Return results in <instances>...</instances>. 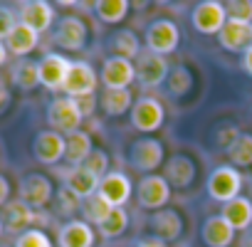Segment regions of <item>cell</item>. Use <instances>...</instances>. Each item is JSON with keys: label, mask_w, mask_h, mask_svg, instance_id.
Instances as JSON below:
<instances>
[{"label": "cell", "mask_w": 252, "mask_h": 247, "mask_svg": "<svg viewBox=\"0 0 252 247\" xmlns=\"http://www.w3.org/2000/svg\"><path fill=\"white\" fill-rule=\"evenodd\" d=\"M227 156H230L232 166H237V168L252 166V134H240L235 139V144L227 149Z\"/></svg>", "instance_id": "d6a6232c"}, {"label": "cell", "mask_w": 252, "mask_h": 247, "mask_svg": "<svg viewBox=\"0 0 252 247\" xmlns=\"http://www.w3.org/2000/svg\"><path fill=\"white\" fill-rule=\"evenodd\" d=\"M18 23H20V18L10 8H0V42L8 40V35L18 28Z\"/></svg>", "instance_id": "f35d334b"}, {"label": "cell", "mask_w": 252, "mask_h": 247, "mask_svg": "<svg viewBox=\"0 0 252 247\" xmlns=\"http://www.w3.org/2000/svg\"><path fill=\"white\" fill-rule=\"evenodd\" d=\"M227 20L240 25H252V0H230L225 3Z\"/></svg>", "instance_id": "e575fe53"}, {"label": "cell", "mask_w": 252, "mask_h": 247, "mask_svg": "<svg viewBox=\"0 0 252 247\" xmlns=\"http://www.w3.org/2000/svg\"><path fill=\"white\" fill-rule=\"evenodd\" d=\"M129 8H131L129 0H99V3H94L96 18L101 23H106V25L121 23L126 15H129Z\"/></svg>", "instance_id": "f546056e"}, {"label": "cell", "mask_w": 252, "mask_h": 247, "mask_svg": "<svg viewBox=\"0 0 252 247\" xmlns=\"http://www.w3.org/2000/svg\"><path fill=\"white\" fill-rule=\"evenodd\" d=\"M195 176H198V166H195L193 158H188V156H183V154H176V156H171V158L166 161L163 178L168 181L171 188L186 190V188L193 185Z\"/></svg>", "instance_id": "9a60e30c"}, {"label": "cell", "mask_w": 252, "mask_h": 247, "mask_svg": "<svg viewBox=\"0 0 252 247\" xmlns=\"http://www.w3.org/2000/svg\"><path fill=\"white\" fill-rule=\"evenodd\" d=\"M99 104L106 116H124L134 109V94L131 89H104Z\"/></svg>", "instance_id": "cb8c5ba5"}, {"label": "cell", "mask_w": 252, "mask_h": 247, "mask_svg": "<svg viewBox=\"0 0 252 247\" xmlns=\"http://www.w3.org/2000/svg\"><path fill=\"white\" fill-rule=\"evenodd\" d=\"M5 104H10V94H8L5 89H0V111H3Z\"/></svg>", "instance_id": "f6af8a7d"}, {"label": "cell", "mask_w": 252, "mask_h": 247, "mask_svg": "<svg viewBox=\"0 0 252 247\" xmlns=\"http://www.w3.org/2000/svg\"><path fill=\"white\" fill-rule=\"evenodd\" d=\"M171 67L166 62V57L156 55V52H141L136 60V82L141 87H158L168 79Z\"/></svg>", "instance_id": "8fae6325"}, {"label": "cell", "mask_w": 252, "mask_h": 247, "mask_svg": "<svg viewBox=\"0 0 252 247\" xmlns=\"http://www.w3.org/2000/svg\"><path fill=\"white\" fill-rule=\"evenodd\" d=\"M82 121H84V116L79 111L77 99H72V96H57V99L50 101V106H47V124H50L52 131H57V134H62L67 139V136H72V134L79 131Z\"/></svg>", "instance_id": "6da1fadb"}, {"label": "cell", "mask_w": 252, "mask_h": 247, "mask_svg": "<svg viewBox=\"0 0 252 247\" xmlns=\"http://www.w3.org/2000/svg\"><path fill=\"white\" fill-rule=\"evenodd\" d=\"M190 89H193V74H190V69L186 64L173 67L171 74H168V92L173 96H186Z\"/></svg>", "instance_id": "836d02e7"}, {"label": "cell", "mask_w": 252, "mask_h": 247, "mask_svg": "<svg viewBox=\"0 0 252 247\" xmlns=\"http://www.w3.org/2000/svg\"><path fill=\"white\" fill-rule=\"evenodd\" d=\"M218 40H220V47L227 50V52H242L252 45V30L250 25H240V23H232L227 20L225 28L218 32Z\"/></svg>", "instance_id": "44dd1931"}, {"label": "cell", "mask_w": 252, "mask_h": 247, "mask_svg": "<svg viewBox=\"0 0 252 247\" xmlns=\"http://www.w3.org/2000/svg\"><path fill=\"white\" fill-rule=\"evenodd\" d=\"M171 190L173 188L168 185V181L163 176L151 173V176H144L139 181V185H136V200H139V205L144 210L156 213V210H163L166 208V203L171 200Z\"/></svg>", "instance_id": "277c9868"}, {"label": "cell", "mask_w": 252, "mask_h": 247, "mask_svg": "<svg viewBox=\"0 0 252 247\" xmlns=\"http://www.w3.org/2000/svg\"><path fill=\"white\" fill-rule=\"evenodd\" d=\"M15 247H55V245L47 237V232H42V230H25V232L18 235Z\"/></svg>", "instance_id": "8d00e7d4"}, {"label": "cell", "mask_w": 252, "mask_h": 247, "mask_svg": "<svg viewBox=\"0 0 252 247\" xmlns=\"http://www.w3.org/2000/svg\"><path fill=\"white\" fill-rule=\"evenodd\" d=\"M99 183H101V178H96V176H94L92 171H87L84 166H77V168L67 171V176H64V185H67L72 193H77L82 200L96 195Z\"/></svg>", "instance_id": "603a6c76"}, {"label": "cell", "mask_w": 252, "mask_h": 247, "mask_svg": "<svg viewBox=\"0 0 252 247\" xmlns=\"http://www.w3.org/2000/svg\"><path fill=\"white\" fill-rule=\"evenodd\" d=\"M242 69L252 77V45L245 50V55H242Z\"/></svg>", "instance_id": "7bdbcfd3"}, {"label": "cell", "mask_w": 252, "mask_h": 247, "mask_svg": "<svg viewBox=\"0 0 252 247\" xmlns=\"http://www.w3.org/2000/svg\"><path fill=\"white\" fill-rule=\"evenodd\" d=\"M139 247H166V245H163L161 240H156V237H154V240H144Z\"/></svg>", "instance_id": "ee69618b"}, {"label": "cell", "mask_w": 252, "mask_h": 247, "mask_svg": "<svg viewBox=\"0 0 252 247\" xmlns=\"http://www.w3.org/2000/svg\"><path fill=\"white\" fill-rule=\"evenodd\" d=\"M166 121V109L158 99L154 96H141L134 101V109H131V124L136 131H144V134H151V131H158Z\"/></svg>", "instance_id": "5b68a950"}, {"label": "cell", "mask_w": 252, "mask_h": 247, "mask_svg": "<svg viewBox=\"0 0 252 247\" xmlns=\"http://www.w3.org/2000/svg\"><path fill=\"white\" fill-rule=\"evenodd\" d=\"M79 208H82V198H79L77 193H72L67 185H62V188L57 190V213H62V215H74Z\"/></svg>", "instance_id": "d590c367"}, {"label": "cell", "mask_w": 252, "mask_h": 247, "mask_svg": "<svg viewBox=\"0 0 252 247\" xmlns=\"http://www.w3.org/2000/svg\"><path fill=\"white\" fill-rule=\"evenodd\" d=\"M87 37H89V30L79 15H64L57 23V30H55L57 47L69 50V52H79L87 45Z\"/></svg>", "instance_id": "30bf717a"}, {"label": "cell", "mask_w": 252, "mask_h": 247, "mask_svg": "<svg viewBox=\"0 0 252 247\" xmlns=\"http://www.w3.org/2000/svg\"><path fill=\"white\" fill-rule=\"evenodd\" d=\"M13 84L23 92H32L35 87H40V62L20 60L13 67Z\"/></svg>", "instance_id": "f1b7e54d"}, {"label": "cell", "mask_w": 252, "mask_h": 247, "mask_svg": "<svg viewBox=\"0 0 252 247\" xmlns=\"http://www.w3.org/2000/svg\"><path fill=\"white\" fill-rule=\"evenodd\" d=\"M104 89H129L136 79V64L121 57H106L99 74Z\"/></svg>", "instance_id": "9c48e42d"}, {"label": "cell", "mask_w": 252, "mask_h": 247, "mask_svg": "<svg viewBox=\"0 0 252 247\" xmlns=\"http://www.w3.org/2000/svg\"><path fill=\"white\" fill-rule=\"evenodd\" d=\"M64 151H67V139L57 131H40L32 141V154L40 163L45 166H55L64 158Z\"/></svg>", "instance_id": "4fadbf2b"}, {"label": "cell", "mask_w": 252, "mask_h": 247, "mask_svg": "<svg viewBox=\"0 0 252 247\" xmlns=\"http://www.w3.org/2000/svg\"><path fill=\"white\" fill-rule=\"evenodd\" d=\"M208 195L218 203H230L235 198H240L242 190V176L240 171H235V166H220L208 176Z\"/></svg>", "instance_id": "3957f363"}, {"label": "cell", "mask_w": 252, "mask_h": 247, "mask_svg": "<svg viewBox=\"0 0 252 247\" xmlns=\"http://www.w3.org/2000/svg\"><path fill=\"white\" fill-rule=\"evenodd\" d=\"M149 227L154 230L156 240H161V242H173V240H178L181 232H183V217H181L178 210L163 208V210L151 213Z\"/></svg>", "instance_id": "e0dca14e"}, {"label": "cell", "mask_w": 252, "mask_h": 247, "mask_svg": "<svg viewBox=\"0 0 252 247\" xmlns=\"http://www.w3.org/2000/svg\"><path fill=\"white\" fill-rule=\"evenodd\" d=\"M35 217H37L35 210H32L28 203H23L20 198H18V200H10V203L5 205V225H8V230H13V232H18V230L25 232V227L32 225Z\"/></svg>", "instance_id": "83f0119b"}, {"label": "cell", "mask_w": 252, "mask_h": 247, "mask_svg": "<svg viewBox=\"0 0 252 247\" xmlns=\"http://www.w3.org/2000/svg\"><path fill=\"white\" fill-rule=\"evenodd\" d=\"M94 151V144H92V136L84 134V131H77L72 136H67V151H64V161L72 163V168L77 166H84V161L92 156Z\"/></svg>", "instance_id": "4316f807"}, {"label": "cell", "mask_w": 252, "mask_h": 247, "mask_svg": "<svg viewBox=\"0 0 252 247\" xmlns=\"http://www.w3.org/2000/svg\"><path fill=\"white\" fill-rule=\"evenodd\" d=\"M200 237H203L205 247H230L235 240V227L222 215H210L203 222Z\"/></svg>", "instance_id": "d6986e66"}, {"label": "cell", "mask_w": 252, "mask_h": 247, "mask_svg": "<svg viewBox=\"0 0 252 247\" xmlns=\"http://www.w3.org/2000/svg\"><path fill=\"white\" fill-rule=\"evenodd\" d=\"M190 23L200 35H218L225 23H227V13H225V3L218 0H203L195 5V10L190 13Z\"/></svg>", "instance_id": "8992f818"}, {"label": "cell", "mask_w": 252, "mask_h": 247, "mask_svg": "<svg viewBox=\"0 0 252 247\" xmlns=\"http://www.w3.org/2000/svg\"><path fill=\"white\" fill-rule=\"evenodd\" d=\"M69 67H72V62H69L64 55H57V52L45 55V57L40 60V84L47 87V89H52V92L62 89Z\"/></svg>", "instance_id": "2e32d148"}, {"label": "cell", "mask_w": 252, "mask_h": 247, "mask_svg": "<svg viewBox=\"0 0 252 247\" xmlns=\"http://www.w3.org/2000/svg\"><path fill=\"white\" fill-rule=\"evenodd\" d=\"M0 235H3V220H0Z\"/></svg>", "instance_id": "7dc6e473"}, {"label": "cell", "mask_w": 252, "mask_h": 247, "mask_svg": "<svg viewBox=\"0 0 252 247\" xmlns=\"http://www.w3.org/2000/svg\"><path fill=\"white\" fill-rule=\"evenodd\" d=\"M10 203V181L0 173V208H5Z\"/></svg>", "instance_id": "b9f144b4"}, {"label": "cell", "mask_w": 252, "mask_h": 247, "mask_svg": "<svg viewBox=\"0 0 252 247\" xmlns=\"http://www.w3.org/2000/svg\"><path fill=\"white\" fill-rule=\"evenodd\" d=\"M126 227H129V213H126L124 208H114L106 215V220L99 225V235L106 237V240H114V237L124 235Z\"/></svg>", "instance_id": "4dcf8cb0"}, {"label": "cell", "mask_w": 252, "mask_h": 247, "mask_svg": "<svg viewBox=\"0 0 252 247\" xmlns=\"http://www.w3.org/2000/svg\"><path fill=\"white\" fill-rule=\"evenodd\" d=\"M114 208L96 193V195H92V198H87V200H82V213H84V222H89V225H101L104 220H106V215L111 213Z\"/></svg>", "instance_id": "1f68e13d"}, {"label": "cell", "mask_w": 252, "mask_h": 247, "mask_svg": "<svg viewBox=\"0 0 252 247\" xmlns=\"http://www.w3.org/2000/svg\"><path fill=\"white\" fill-rule=\"evenodd\" d=\"M131 190H134V185H131L129 176L119 173V171H109V173L101 178L96 193H99L111 208H124L126 203H129V198H131Z\"/></svg>", "instance_id": "7c38bea8"}, {"label": "cell", "mask_w": 252, "mask_h": 247, "mask_svg": "<svg viewBox=\"0 0 252 247\" xmlns=\"http://www.w3.org/2000/svg\"><path fill=\"white\" fill-rule=\"evenodd\" d=\"M84 168H87V171H92L96 178H104V176L109 173V156H106V151L94 149V151H92V156L84 161Z\"/></svg>", "instance_id": "74e56055"}, {"label": "cell", "mask_w": 252, "mask_h": 247, "mask_svg": "<svg viewBox=\"0 0 252 247\" xmlns=\"http://www.w3.org/2000/svg\"><path fill=\"white\" fill-rule=\"evenodd\" d=\"M37 42H40V35H37L32 28L18 23V28L8 35L5 47H8V52H13L15 57H28V55L37 47Z\"/></svg>", "instance_id": "d4e9b609"}, {"label": "cell", "mask_w": 252, "mask_h": 247, "mask_svg": "<svg viewBox=\"0 0 252 247\" xmlns=\"http://www.w3.org/2000/svg\"><path fill=\"white\" fill-rule=\"evenodd\" d=\"M106 50L111 52V57H121V60L134 62L141 55V42H139L134 30H116L106 40Z\"/></svg>", "instance_id": "ffe728a7"}, {"label": "cell", "mask_w": 252, "mask_h": 247, "mask_svg": "<svg viewBox=\"0 0 252 247\" xmlns=\"http://www.w3.org/2000/svg\"><path fill=\"white\" fill-rule=\"evenodd\" d=\"M5 60H8V47H5V42H0V67L5 64Z\"/></svg>", "instance_id": "bcb514c9"}, {"label": "cell", "mask_w": 252, "mask_h": 247, "mask_svg": "<svg viewBox=\"0 0 252 247\" xmlns=\"http://www.w3.org/2000/svg\"><path fill=\"white\" fill-rule=\"evenodd\" d=\"M250 30H252V25H250Z\"/></svg>", "instance_id": "681fc988"}, {"label": "cell", "mask_w": 252, "mask_h": 247, "mask_svg": "<svg viewBox=\"0 0 252 247\" xmlns=\"http://www.w3.org/2000/svg\"><path fill=\"white\" fill-rule=\"evenodd\" d=\"M240 136V129L237 126H227V129H220V134H218V146H222L225 151L235 144V139Z\"/></svg>", "instance_id": "ab89813d"}, {"label": "cell", "mask_w": 252, "mask_h": 247, "mask_svg": "<svg viewBox=\"0 0 252 247\" xmlns=\"http://www.w3.org/2000/svg\"><path fill=\"white\" fill-rule=\"evenodd\" d=\"M55 195V188H52V181L42 173H30L23 178L20 183V200L28 203L32 210L37 208H45Z\"/></svg>", "instance_id": "5bb4252c"}, {"label": "cell", "mask_w": 252, "mask_h": 247, "mask_svg": "<svg viewBox=\"0 0 252 247\" xmlns=\"http://www.w3.org/2000/svg\"><path fill=\"white\" fill-rule=\"evenodd\" d=\"M0 89H3V79H0Z\"/></svg>", "instance_id": "c3c4849f"}, {"label": "cell", "mask_w": 252, "mask_h": 247, "mask_svg": "<svg viewBox=\"0 0 252 247\" xmlns=\"http://www.w3.org/2000/svg\"><path fill=\"white\" fill-rule=\"evenodd\" d=\"M163 161H166L163 144L154 136H141L129 146V166L136 171H144L146 176L158 171L163 166Z\"/></svg>", "instance_id": "7a4b0ae2"}, {"label": "cell", "mask_w": 252, "mask_h": 247, "mask_svg": "<svg viewBox=\"0 0 252 247\" xmlns=\"http://www.w3.org/2000/svg\"><path fill=\"white\" fill-rule=\"evenodd\" d=\"M96 89V72L89 62H72L67 79H64V96L72 99H82V96H92Z\"/></svg>", "instance_id": "ba28073f"}, {"label": "cell", "mask_w": 252, "mask_h": 247, "mask_svg": "<svg viewBox=\"0 0 252 247\" xmlns=\"http://www.w3.org/2000/svg\"><path fill=\"white\" fill-rule=\"evenodd\" d=\"M60 247H92L94 245V230L84 220H69L60 230Z\"/></svg>", "instance_id": "7402d4cb"}, {"label": "cell", "mask_w": 252, "mask_h": 247, "mask_svg": "<svg viewBox=\"0 0 252 247\" xmlns=\"http://www.w3.org/2000/svg\"><path fill=\"white\" fill-rule=\"evenodd\" d=\"M222 217L237 230H247L252 225V200L250 198H235L230 203L222 205Z\"/></svg>", "instance_id": "484cf974"}, {"label": "cell", "mask_w": 252, "mask_h": 247, "mask_svg": "<svg viewBox=\"0 0 252 247\" xmlns=\"http://www.w3.org/2000/svg\"><path fill=\"white\" fill-rule=\"evenodd\" d=\"M77 104H79L82 116L87 119V116H92L94 109H96V96H94V94H92V96H82V99H77Z\"/></svg>", "instance_id": "60d3db41"}, {"label": "cell", "mask_w": 252, "mask_h": 247, "mask_svg": "<svg viewBox=\"0 0 252 247\" xmlns=\"http://www.w3.org/2000/svg\"><path fill=\"white\" fill-rule=\"evenodd\" d=\"M178 42H181V30L171 20H156L146 30V47H149V52H156L161 57L171 55L178 47Z\"/></svg>", "instance_id": "52a82bcc"}, {"label": "cell", "mask_w": 252, "mask_h": 247, "mask_svg": "<svg viewBox=\"0 0 252 247\" xmlns=\"http://www.w3.org/2000/svg\"><path fill=\"white\" fill-rule=\"evenodd\" d=\"M20 23L32 28L37 35L50 30V25L55 23V8L50 3H45V0H30V3H23L20 8Z\"/></svg>", "instance_id": "ac0fdd59"}]
</instances>
